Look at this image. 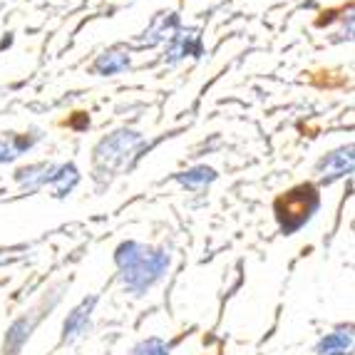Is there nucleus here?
Listing matches in <instances>:
<instances>
[{
	"mask_svg": "<svg viewBox=\"0 0 355 355\" xmlns=\"http://www.w3.org/2000/svg\"><path fill=\"white\" fill-rule=\"evenodd\" d=\"M117 263L122 268L127 288L142 293L154 281L162 279V273L169 266V256L164 251H154L135 241H127L117 249Z\"/></svg>",
	"mask_w": 355,
	"mask_h": 355,
	"instance_id": "1",
	"label": "nucleus"
},
{
	"mask_svg": "<svg viewBox=\"0 0 355 355\" xmlns=\"http://www.w3.org/2000/svg\"><path fill=\"white\" fill-rule=\"evenodd\" d=\"M315 209H318V194H315V189L311 184L296 187V189L284 194L276 202V214H279L281 229L286 234H291V231H296L298 226L306 224Z\"/></svg>",
	"mask_w": 355,
	"mask_h": 355,
	"instance_id": "2",
	"label": "nucleus"
},
{
	"mask_svg": "<svg viewBox=\"0 0 355 355\" xmlns=\"http://www.w3.org/2000/svg\"><path fill=\"white\" fill-rule=\"evenodd\" d=\"M137 144H139V135H137V132H132V130L114 132V135H110L107 139H102L100 147L95 149V164L100 166V169L119 166L130 157Z\"/></svg>",
	"mask_w": 355,
	"mask_h": 355,
	"instance_id": "3",
	"label": "nucleus"
},
{
	"mask_svg": "<svg viewBox=\"0 0 355 355\" xmlns=\"http://www.w3.org/2000/svg\"><path fill=\"white\" fill-rule=\"evenodd\" d=\"M320 172H328V177H343L353 169V147L348 149H338V152L328 154L326 159L318 164Z\"/></svg>",
	"mask_w": 355,
	"mask_h": 355,
	"instance_id": "4",
	"label": "nucleus"
},
{
	"mask_svg": "<svg viewBox=\"0 0 355 355\" xmlns=\"http://www.w3.org/2000/svg\"><path fill=\"white\" fill-rule=\"evenodd\" d=\"M55 174H58V166L55 164H37V166H25L18 172V182L25 187H42V184H53Z\"/></svg>",
	"mask_w": 355,
	"mask_h": 355,
	"instance_id": "5",
	"label": "nucleus"
},
{
	"mask_svg": "<svg viewBox=\"0 0 355 355\" xmlns=\"http://www.w3.org/2000/svg\"><path fill=\"white\" fill-rule=\"evenodd\" d=\"M353 345V336L348 331H338L333 336H328L326 340H320L318 353L320 355H345Z\"/></svg>",
	"mask_w": 355,
	"mask_h": 355,
	"instance_id": "6",
	"label": "nucleus"
},
{
	"mask_svg": "<svg viewBox=\"0 0 355 355\" xmlns=\"http://www.w3.org/2000/svg\"><path fill=\"white\" fill-rule=\"evenodd\" d=\"M92 306H95V298H87V301H83V306L72 311V315L65 320V338L75 336V333L83 331L85 323H87V318H89V311H92Z\"/></svg>",
	"mask_w": 355,
	"mask_h": 355,
	"instance_id": "7",
	"label": "nucleus"
},
{
	"mask_svg": "<svg viewBox=\"0 0 355 355\" xmlns=\"http://www.w3.org/2000/svg\"><path fill=\"white\" fill-rule=\"evenodd\" d=\"M33 323L35 320H28V318H20L15 326L10 328V333H8V340H6V350L10 355H15L20 350V345H23V340L30 336V328H33Z\"/></svg>",
	"mask_w": 355,
	"mask_h": 355,
	"instance_id": "8",
	"label": "nucleus"
},
{
	"mask_svg": "<svg viewBox=\"0 0 355 355\" xmlns=\"http://www.w3.org/2000/svg\"><path fill=\"white\" fill-rule=\"evenodd\" d=\"M216 179V172L209 169V166H194L189 172L179 174V182L187 187V189H196V187H204V184L214 182Z\"/></svg>",
	"mask_w": 355,
	"mask_h": 355,
	"instance_id": "9",
	"label": "nucleus"
},
{
	"mask_svg": "<svg viewBox=\"0 0 355 355\" xmlns=\"http://www.w3.org/2000/svg\"><path fill=\"white\" fill-rule=\"evenodd\" d=\"M130 65V58L122 53H107V55H100L95 62V70L102 72V75H112V72H119L125 70Z\"/></svg>",
	"mask_w": 355,
	"mask_h": 355,
	"instance_id": "10",
	"label": "nucleus"
},
{
	"mask_svg": "<svg viewBox=\"0 0 355 355\" xmlns=\"http://www.w3.org/2000/svg\"><path fill=\"white\" fill-rule=\"evenodd\" d=\"M189 53H199V37H196V33H182L177 40V45L172 48V60L177 58H184V55Z\"/></svg>",
	"mask_w": 355,
	"mask_h": 355,
	"instance_id": "11",
	"label": "nucleus"
},
{
	"mask_svg": "<svg viewBox=\"0 0 355 355\" xmlns=\"http://www.w3.org/2000/svg\"><path fill=\"white\" fill-rule=\"evenodd\" d=\"M132 355H166V345L162 340H147V343L139 345Z\"/></svg>",
	"mask_w": 355,
	"mask_h": 355,
	"instance_id": "12",
	"label": "nucleus"
},
{
	"mask_svg": "<svg viewBox=\"0 0 355 355\" xmlns=\"http://www.w3.org/2000/svg\"><path fill=\"white\" fill-rule=\"evenodd\" d=\"M15 157H18L15 147H12V144H8L6 139H0V162H12Z\"/></svg>",
	"mask_w": 355,
	"mask_h": 355,
	"instance_id": "13",
	"label": "nucleus"
}]
</instances>
